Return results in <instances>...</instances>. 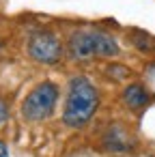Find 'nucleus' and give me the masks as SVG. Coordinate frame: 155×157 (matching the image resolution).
<instances>
[{
	"mask_svg": "<svg viewBox=\"0 0 155 157\" xmlns=\"http://www.w3.org/2000/svg\"><path fill=\"white\" fill-rule=\"evenodd\" d=\"M99 105V95L97 88L82 75L73 78L69 82L67 88V101H65V110H63V121L69 127H82L86 125L95 110Z\"/></svg>",
	"mask_w": 155,
	"mask_h": 157,
	"instance_id": "1",
	"label": "nucleus"
},
{
	"mask_svg": "<svg viewBox=\"0 0 155 157\" xmlns=\"http://www.w3.org/2000/svg\"><path fill=\"white\" fill-rule=\"evenodd\" d=\"M118 43L112 35L95 28L76 30L69 37V56L73 60H93L97 56H116Z\"/></svg>",
	"mask_w": 155,
	"mask_h": 157,
	"instance_id": "2",
	"label": "nucleus"
},
{
	"mask_svg": "<svg viewBox=\"0 0 155 157\" xmlns=\"http://www.w3.org/2000/svg\"><path fill=\"white\" fill-rule=\"evenodd\" d=\"M58 101V86L52 82H41L37 88L30 90V95L22 103V114L26 121H45L54 105Z\"/></svg>",
	"mask_w": 155,
	"mask_h": 157,
	"instance_id": "3",
	"label": "nucleus"
},
{
	"mask_svg": "<svg viewBox=\"0 0 155 157\" xmlns=\"http://www.w3.org/2000/svg\"><path fill=\"white\" fill-rule=\"evenodd\" d=\"M28 54H30L33 60L41 63V65H56L63 56V45H60L56 35L43 30V33H37V35L30 37Z\"/></svg>",
	"mask_w": 155,
	"mask_h": 157,
	"instance_id": "4",
	"label": "nucleus"
},
{
	"mask_svg": "<svg viewBox=\"0 0 155 157\" xmlns=\"http://www.w3.org/2000/svg\"><path fill=\"white\" fill-rule=\"evenodd\" d=\"M103 144L108 151L112 153H131L136 148V136L129 133V129L125 125H112L103 138Z\"/></svg>",
	"mask_w": 155,
	"mask_h": 157,
	"instance_id": "5",
	"label": "nucleus"
},
{
	"mask_svg": "<svg viewBox=\"0 0 155 157\" xmlns=\"http://www.w3.org/2000/svg\"><path fill=\"white\" fill-rule=\"evenodd\" d=\"M123 101H125L127 108L140 110V108H144V105L151 101V95H149V90H146L142 84H129V86L125 88V93H123Z\"/></svg>",
	"mask_w": 155,
	"mask_h": 157,
	"instance_id": "6",
	"label": "nucleus"
},
{
	"mask_svg": "<svg viewBox=\"0 0 155 157\" xmlns=\"http://www.w3.org/2000/svg\"><path fill=\"white\" fill-rule=\"evenodd\" d=\"M7 116H9V110H7V103L0 99V125H2L5 121H7Z\"/></svg>",
	"mask_w": 155,
	"mask_h": 157,
	"instance_id": "7",
	"label": "nucleus"
},
{
	"mask_svg": "<svg viewBox=\"0 0 155 157\" xmlns=\"http://www.w3.org/2000/svg\"><path fill=\"white\" fill-rule=\"evenodd\" d=\"M0 157H9V148L5 142H0Z\"/></svg>",
	"mask_w": 155,
	"mask_h": 157,
	"instance_id": "8",
	"label": "nucleus"
}]
</instances>
